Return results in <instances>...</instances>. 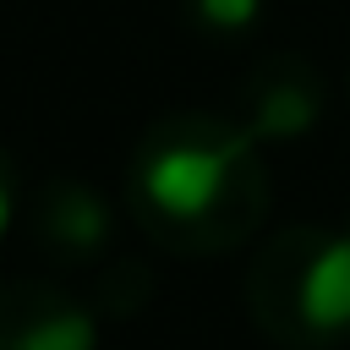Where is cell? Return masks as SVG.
Here are the masks:
<instances>
[{
  "instance_id": "obj_1",
  "label": "cell",
  "mask_w": 350,
  "mask_h": 350,
  "mask_svg": "<svg viewBox=\"0 0 350 350\" xmlns=\"http://www.w3.org/2000/svg\"><path fill=\"white\" fill-rule=\"evenodd\" d=\"M137 197L153 219L175 230H197L202 241H230L252 224L262 202V175L241 131L213 120H180L148 142L137 164Z\"/></svg>"
},
{
  "instance_id": "obj_2",
  "label": "cell",
  "mask_w": 350,
  "mask_h": 350,
  "mask_svg": "<svg viewBox=\"0 0 350 350\" xmlns=\"http://www.w3.org/2000/svg\"><path fill=\"white\" fill-rule=\"evenodd\" d=\"M0 350H93V323L49 284L0 290Z\"/></svg>"
},
{
  "instance_id": "obj_3",
  "label": "cell",
  "mask_w": 350,
  "mask_h": 350,
  "mask_svg": "<svg viewBox=\"0 0 350 350\" xmlns=\"http://www.w3.org/2000/svg\"><path fill=\"white\" fill-rule=\"evenodd\" d=\"M323 109V82L301 60H268L252 77V137H295L317 120Z\"/></svg>"
},
{
  "instance_id": "obj_4",
  "label": "cell",
  "mask_w": 350,
  "mask_h": 350,
  "mask_svg": "<svg viewBox=\"0 0 350 350\" xmlns=\"http://www.w3.org/2000/svg\"><path fill=\"white\" fill-rule=\"evenodd\" d=\"M257 11H262V0H197V16L213 33H241L257 22Z\"/></svg>"
},
{
  "instance_id": "obj_5",
  "label": "cell",
  "mask_w": 350,
  "mask_h": 350,
  "mask_svg": "<svg viewBox=\"0 0 350 350\" xmlns=\"http://www.w3.org/2000/svg\"><path fill=\"white\" fill-rule=\"evenodd\" d=\"M5 219H11V186H5V175H0V230H5Z\"/></svg>"
}]
</instances>
